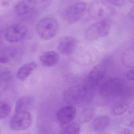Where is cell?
<instances>
[{"label":"cell","mask_w":134,"mask_h":134,"mask_svg":"<svg viewBox=\"0 0 134 134\" xmlns=\"http://www.w3.org/2000/svg\"><path fill=\"white\" fill-rule=\"evenodd\" d=\"M132 89L124 80L113 78L102 83L100 87L101 95L107 97H119L127 98L131 96Z\"/></svg>","instance_id":"1"},{"label":"cell","mask_w":134,"mask_h":134,"mask_svg":"<svg viewBox=\"0 0 134 134\" xmlns=\"http://www.w3.org/2000/svg\"><path fill=\"white\" fill-rule=\"evenodd\" d=\"M87 87L77 85L68 87L63 93L64 100L69 104L83 106L89 103L91 97Z\"/></svg>","instance_id":"2"},{"label":"cell","mask_w":134,"mask_h":134,"mask_svg":"<svg viewBox=\"0 0 134 134\" xmlns=\"http://www.w3.org/2000/svg\"><path fill=\"white\" fill-rule=\"evenodd\" d=\"M115 12L113 5L106 0H95L90 4L89 8V15L94 19H106Z\"/></svg>","instance_id":"3"},{"label":"cell","mask_w":134,"mask_h":134,"mask_svg":"<svg viewBox=\"0 0 134 134\" xmlns=\"http://www.w3.org/2000/svg\"><path fill=\"white\" fill-rule=\"evenodd\" d=\"M59 30V24L56 20L52 17L41 19L37 24L36 31L40 38L45 40L53 38Z\"/></svg>","instance_id":"4"},{"label":"cell","mask_w":134,"mask_h":134,"mask_svg":"<svg viewBox=\"0 0 134 134\" xmlns=\"http://www.w3.org/2000/svg\"><path fill=\"white\" fill-rule=\"evenodd\" d=\"M85 2H79L66 7L62 13V16L65 22L73 24L79 21L84 16L86 10Z\"/></svg>","instance_id":"5"},{"label":"cell","mask_w":134,"mask_h":134,"mask_svg":"<svg viewBox=\"0 0 134 134\" xmlns=\"http://www.w3.org/2000/svg\"><path fill=\"white\" fill-rule=\"evenodd\" d=\"M111 26V23L108 19L101 20L88 28L86 31V38L93 41L106 37L109 34Z\"/></svg>","instance_id":"6"},{"label":"cell","mask_w":134,"mask_h":134,"mask_svg":"<svg viewBox=\"0 0 134 134\" xmlns=\"http://www.w3.org/2000/svg\"><path fill=\"white\" fill-rule=\"evenodd\" d=\"M32 122V116L29 112L16 113L11 119L10 126L13 130L21 131L30 127Z\"/></svg>","instance_id":"7"},{"label":"cell","mask_w":134,"mask_h":134,"mask_svg":"<svg viewBox=\"0 0 134 134\" xmlns=\"http://www.w3.org/2000/svg\"><path fill=\"white\" fill-rule=\"evenodd\" d=\"M26 26L21 24H12L6 28L4 37L7 41L10 43L17 42L22 40L27 33Z\"/></svg>","instance_id":"8"},{"label":"cell","mask_w":134,"mask_h":134,"mask_svg":"<svg viewBox=\"0 0 134 134\" xmlns=\"http://www.w3.org/2000/svg\"><path fill=\"white\" fill-rule=\"evenodd\" d=\"M78 45L77 39L72 36H66L62 38L58 43V52L64 55H70L74 52Z\"/></svg>","instance_id":"9"},{"label":"cell","mask_w":134,"mask_h":134,"mask_svg":"<svg viewBox=\"0 0 134 134\" xmlns=\"http://www.w3.org/2000/svg\"><path fill=\"white\" fill-rule=\"evenodd\" d=\"M106 72V67L104 65L100 64L94 67L87 76L89 86L93 87L98 84L104 77Z\"/></svg>","instance_id":"10"},{"label":"cell","mask_w":134,"mask_h":134,"mask_svg":"<svg viewBox=\"0 0 134 134\" xmlns=\"http://www.w3.org/2000/svg\"><path fill=\"white\" fill-rule=\"evenodd\" d=\"M76 115V109L72 105L64 106L59 109L56 113L58 120L65 124L72 122Z\"/></svg>","instance_id":"11"},{"label":"cell","mask_w":134,"mask_h":134,"mask_svg":"<svg viewBox=\"0 0 134 134\" xmlns=\"http://www.w3.org/2000/svg\"><path fill=\"white\" fill-rule=\"evenodd\" d=\"M36 3L34 0H18L15 5V13L20 16L28 15L34 10Z\"/></svg>","instance_id":"12"},{"label":"cell","mask_w":134,"mask_h":134,"mask_svg":"<svg viewBox=\"0 0 134 134\" xmlns=\"http://www.w3.org/2000/svg\"><path fill=\"white\" fill-rule=\"evenodd\" d=\"M35 103V98L33 96L26 95L20 98L16 102L15 112H29L32 109Z\"/></svg>","instance_id":"13"},{"label":"cell","mask_w":134,"mask_h":134,"mask_svg":"<svg viewBox=\"0 0 134 134\" xmlns=\"http://www.w3.org/2000/svg\"><path fill=\"white\" fill-rule=\"evenodd\" d=\"M60 56L55 51H49L45 53L39 58L40 63L46 67H52L56 66L60 61Z\"/></svg>","instance_id":"14"},{"label":"cell","mask_w":134,"mask_h":134,"mask_svg":"<svg viewBox=\"0 0 134 134\" xmlns=\"http://www.w3.org/2000/svg\"><path fill=\"white\" fill-rule=\"evenodd\" d=\"M110 118L107 115L97 116L90 125V129L94 132H100L105 130L109 126Z\"/></svg>","instance_id":"15"},{"label":"cell","mask_w":134,"mask_h":134,"mask_svg":"<svg viewBox=\"0 0 134 134\" xmlns=\"http://www.w3.org/2000/svg\"><path fill=\"white\" fill-rule=\"evenodd\" d=\"M37 64L35 62H30L24 64L18 70L17 77L20 80H26L37 68Z\"/></svg>","instance_id":"16"},{"label":"cell","mask_w":134,"mask_h":134,"mask_svg":"<svg viewBox=\"0 0 134 134\" xmlns=\"http://www.w3.org/2000/svg\"><path fill=\"white\" fill-rule=\"evenodd\" d=\"M130 102L127 98H124L117 102L112 108V113L115 116L124 114L129 108Z\"/></svg>","instance_id":"17"},{"label":"cell","mask_w":134,"mask_h":134,"mask_svg":"<svg viewBox=\"0 0 134 134\" xmlns=\"http://www.w3.org/2000/svg\"><path fill=\"white\" fill-rule=\"evenodd\" d=\"M16 49L13 47H9L6 48L0 55V63L6 64L9 63L17 54Z\"/></svg>","instance_id":"18"},{"label":"cell","mask_w":134,"mask_h":134,"mask_svg":"<svg viewBox=\"0 0 134 134\" xmlns=\"http://www.w3.org/2000/svg\"><path fill=\"white\" fill-rule=\"evenodd\" d=\"M133 49H130L124 52L122 57V61L126 66L130 68L134 67Z\"/></svg>","instance_id":"19"},{"label":"cell","mask_w":134,"mask_h":134,"mask_svg":"<svg viewBox=\"0 0 134 134\" xmlns=\"http://www.w3.org/2000/svg\"><path fill=\"white\" fill-rule=\"evenodd\" d=\"M95 113V110L93 108H89L83 110L79 116V121L82 123H86L93 119Z\"/></svg>","instance_id":"20"},{"label":"cell","mask_w":134,"mask_h":134,"mask_svg":"<svg viewBox=\"0 0 134 134\" xmlns=\"http://www.w3.org/2000/svg\"><path fill=\"white\" fill-rule=\"evenodd\" d=\"M12 78L11 71L5 67L0 68V86L5 85L9 82Z\"/></svg>","instance_id":"21"},{"label":"cell","mask_w":134,"mask_h":134,"mask_svg":"<svg viewBox=\"0 0 134 134\" xmlns=\"http://www.w3.org/2000/svg\"><path fill=\"white\" fill-rule=\"evenodd\" d=\"M80 126L77 123H72L68 124L61 131L60 134H79Z\"/></svg>","instance_id":"22"},{"label":"cell","mask_w":134,"mask_h":134,"mask_svg":"<svg viewBox=\"0 0 134 134\" xmlns=\"http://www.w3.org/2000/svg\"><path fill=\"white\" fill-rule=\"evenodd\" d=\"M11 111V107L8 103L0 101V119L6 118L10 114Z\"/></svg>","instance_id":"23"},{"label":"cell","mask_w":134,"mask_h":134,"mask_svg":"<svg viewBox=\"0 0 134 134\" xmlns=\"http://www.w3.org/2000/svg\"><path fill=\"white\" fill-rule=\"evenodd\" d=\"M113 6L122 7L124 5L126 0H106Z\"/></svg>","instance_id":"24"},{"label":"cell","mask_w":134,"mask_h":134,"mask_svg":"<svg viewBox=\"0 0 134 134\" xmlns=\"http://www.w3.org/2000/svg\"><path fill=\"white\" fill-rule=\"evenodd\" d=\"M126 78L128 80L130 81H133L134 80V70L133 69H131L130 71H128L126 73Z\"/></svg>","instance_id":"25"},{"label":"cell","mask_w":134,"mask_h":134,"mask_svg":"<svg viewBox=\"0 0 134 134\" xmlns=\"http://www.w3.org/2000/svg\"><path fill=\"white\" fill-rule=\"evenodd\" d=\"M119 134H131V131L127 128H123L119 131Z\"/></svg>","instance_id":"26"},{"label":"cell","mask_w":134,"mask_h":134,"mask_svg":"<svg viewBox=\"0 0 134 134\" xmlns=\"http://www.w3.org/2000/svg\"><path fill=\"white\" fill-rule=\"evenodd\" d=\"M128 15L130 18L132 20H134V7L133 6L132 8L130 9V12H129L128 13Z\"/></svg>","instance_id":"27"},{"label":"cell","mask_w":134,"mask_h":134,"mask_svg":"<svg viewBox=\"0 0 134 134\" xmlns=\"http://www.w3.org/2000/svg\"><path fill=\"white\" fill-rule=\"evenodd\" d=\"M36 2H43L46 1V0H34Z\"/></svg>","instance_id":"28"}]
</instances>
